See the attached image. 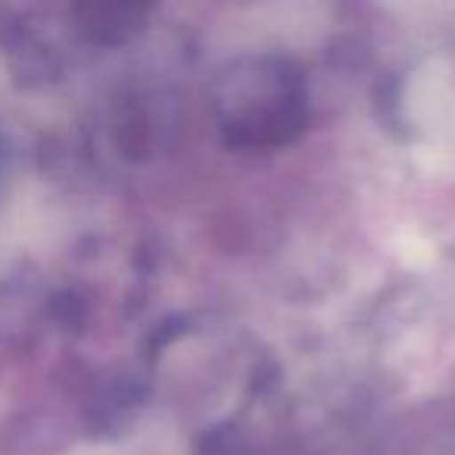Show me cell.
<instances>
[{"instance_id":"cell-1","label":"cell","mask_w":455,"mask_h":455,"mask_svg":"<svg viewBox=\"0 0 455 455\" xmlns=\"http://www.w3.org/2000/svg\"><path fill=\"white\" fill-rule=\"evenodd\" d=\"M215 113L235 144H284L306 119L303 78L278 60H237L219 82Z\"/></svg>"}]
</instances>
